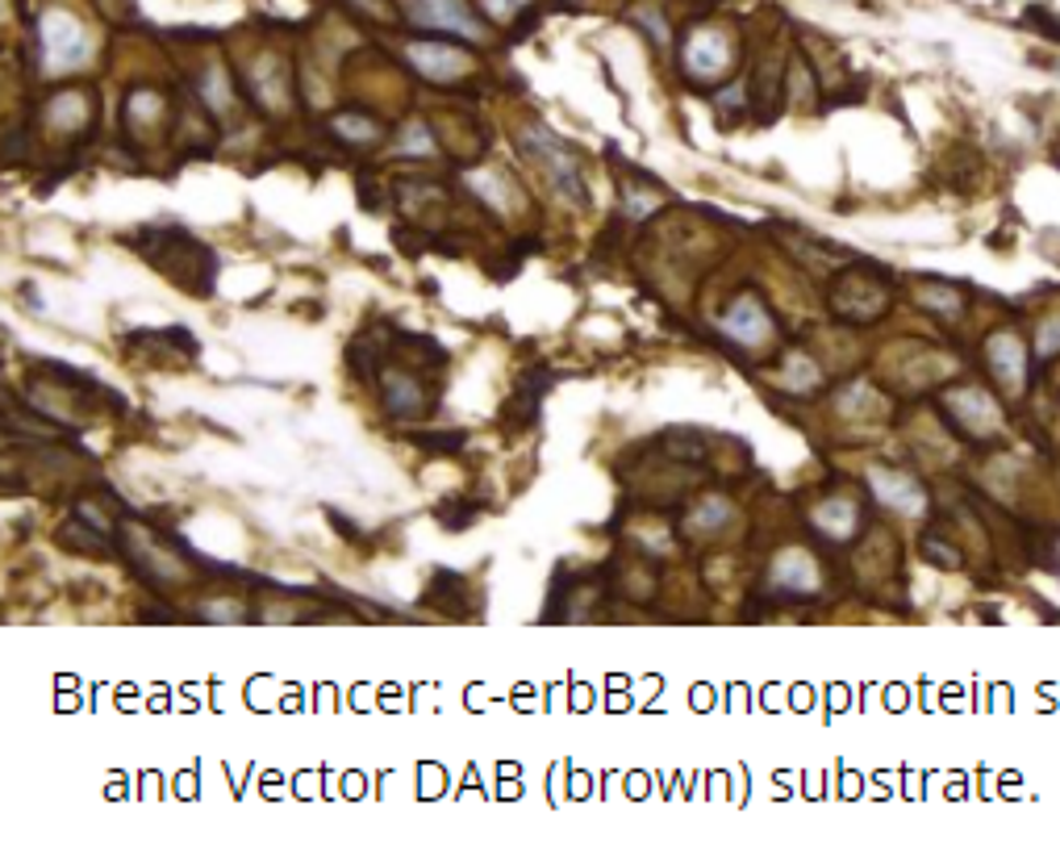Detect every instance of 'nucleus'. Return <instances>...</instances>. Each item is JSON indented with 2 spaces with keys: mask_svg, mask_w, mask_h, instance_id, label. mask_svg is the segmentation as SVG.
<instances>
[{
  "mask_svg": "<svg viewBox=\"0 0 1060 852\" xmlns=\"http://www.w3.org/2000/svg\"><path fill=\"white\" fill-rule=\"evenodd\" d=\"M138 247L155 260L159 272H168V276H172V280H180L184 289L209 292V285H205V280H197V264L214 268V255L200 247L197 239H188L184 230H159L155 247H151V243H138Z\"/></svg>",
  "mask_w": 1060,
  "mask_h": 852,
  "instance_id": "f257e3e1",
  "label": "nucleus"
},
{
  "mask_svg": "<svg viewBox=\"0 0 1060 852\" xmlns=\"http://www.w3.org/2000/svg\"><path fill=\"white\" fill-rule=\"evenodd\" d=\"M522 147H527V156L534 159V163H543V172H548V180L555 184V193H564L568 202L585 205L589 202V188H585V180H580V168H576V159L560 147V138H552L548 130H527L522 135Z\"/></svg>",
  "mask_w": 1060,
  "mask_h": 852,
  "instance_id": "f03ea898",
  "label": "nucleus"
},
{
  "mask_svg": "<svg viewBox=\"0 0 1060 852\" xmlns=\"http://www.w3.org/2000/svg\"><path fill=\"white\" fill-rule=\"evenodd\" d=\"M38 43H43L46 71L71 68V64H80L89 55V38H84L80 22L71 13H59V9L46 13L43 22H38Z\"/></svg>",
  "mask_w": 1060,
  "mask_h": 852,
  "instance_id": "7ed1b4c3",
  "label": "nucleus"
},
{
  "mask_svg": "<svg viewBox=\"0 0 1060 852\" xmlns=\"http://www.w3.org/2000/svg\"><path fill=\"white\" fill-rule=\"evenodd\" d=\"M405 18L422 30H451V34H464L472 43L485 38V25L481 18L468 9L464 0H405Z\"/></svg>",
  "mask_w": 1060,
  "mask_h": 852,
  "instance_id": "20e7f679",
  "label": "nucleus"
},
{
  "mask_svg": "<svg viewBox=\"0 0 1060 852\" xmlns=\"http://www.w3.org/2000/svg\"><path fill=\"white\" fill-rule=\"evenodd\" d=\"M723 335L744 343V347H760V343L773 338V318L756 297H739L727 310V318H723Z\"/></svg>",
  "mask_w": 1060,
  "mask_h": 852,
  "instance_id": "39448f33",
  "label": "nucleus"
},
{
  "mask_svg": "<svg viewBox=\"0 0 1060 852\" xmlns=\"http://www.w3.org/2000/svg\"><path fill=\"white\" fill-rule=\"evenodd\" d=\"M685 68L698 76V84L718 80V76L730 68L727 38H723L718 30H698V34L689 38V46H685Z\"/></svg>",
  "mask_w": 1060,
  "mask_h": 852,
  "instance_id": "423d86ee",
  "label": "nucleus"
},
{
  "mask_svg": "<svg viewBox=\"0 0 1060 852\" xmlns=\"http://www.w3.org/2000/svg\"><path fill=\"white\" fill-rule=\"evenodd\" d=\"M410 64L422 76L439 80V84H447V80H456V76H464L472 68V59H468L464 50H456V46L447 43H410Z\"/></svg>",
  "mask_w": 1060,
  "mask_h": 852,
  "instance_id": "0eeeda50",
  "label": "nucleus"
},
{
  "mask_svg": "<svg viewBox=\"0 0 1060 852\" xmlns=\"http://www.w3.org/2000/svg\"><path fill=\"white\" fill-rule=\"evenodd\" d=\"M868 485H873V497H877L882 506H889V510H902V515H923V506H928L923 490H919L910 476H902V472L873 469V472H868Z\"/></svg>",
  "mask_w": 1060,
  "mask_h": 852,
  "instance_id": "6e6552de",
  "label": "nucleus"
},
{
  "mask_svg": "<svg viewBox=\"0 0 1060 852\" xmlns=\"http://www.w3.org/2000/svg\"><path fill=\"white\" fill-rule=\"evenodd\" d=\"M380 389H384V405H389L393 418H422V414H426V402H430V398H426V389H422L410 372H398V368L384 372V377H380Z\"/></svg>",
  "mask_w": 1060,
  "mask_h": 852,
  "instance_id": "1a4fd4ad",
  "label": "nucleus"
},
{
  "mask_svg": "<svg viewBox=\"0 0 1060 852\" xmlns=\"http://www.w3.org/2000/svg\"><path fill=\"white\" fill-rule=\"evenodd\" d=\"M773 585L785 594H815L818 589V568L806 552H785L773 564Z\"/></svg>",
  "mask_w": 1060,
  "mask_h": 852,
  "instance_id": "9d476101",
  "label": "nucleus"
},
{
  "mask_svg": "<svg viewBox=\"0 0 1060 852\" xmlns=\"http://www.w3.org/2000/svg\"><path fill=\"white\" fill-rule=\"evenodd\" d=\"M815 527L822 531L827 539H836V543H848V539L856 536V502H848V497H831V502H822V506H815Z\"/></svg>",
  "mask_w": 1060,
  "mask_h": 852,
  "instance_id": "9b49d317",
  "label": "nucleus"
},
{
  "mask_svg": "<svg viewBox=\"0 0 1060 852\" xmlns=\"http://www.w3.org/2000/svg\"><path fill=\"white\" fill-rule=\"evenodd\" d=\"M105 531L96 527V522H89V518H67L64 527H59V548H67V552H84V556H101V561H110L113 548L105 543Z\"/></svg>",
  "mask_w": 1060,
  "mask_h": 852,
  "instance_id": "f8f14e48",
  "label": "nucleus"
},
{
  "mask_svg": "<svg viewBox=\"0 0 1060 852\" xmlns=\"http://www.w3.org/2000/svg\"><path fill=\"white\" fill-rule=\"evenodd\" d=\"M990 364H994L998 381L1018 389L1023 384V368H1027V352H1023V343L1015 335H998L990 343Z\"/></svg>",
  "mask_w": 1060,
  "mask_h": 852,
  "instance_id": "ddd939ff",
  "label": "nucleus"
},
{
  "mask_svg": "<svg viewBox=\"0 0 1060 852\" xmlns=\"http://www.w3.org/2000/svg\"><path fill=\"white\" fill-rule=\"evenodd\" d=\"M331 126H334V135L343 138V142H355V147H376V142H380V126H376L372 117H359V113H338Z\"/></svg>",
  "mask_w": 1060,
  "mask_h": 852,
  "instance_id": "4468645a",
  "label": "nucleus"
},
{
  "mask_svg": "<svg viewBox=\"0 0 1060 852\" xmlns=\"http://www.w3.org/2000/svg\"><path fill=\"white\" fill-rule=\"evenodd\" d=\"M952 410H956V414L965 418V426H969V430H981V426H977L981 418L998 423V405L990 402L986 393H977V389H965V393H956V398H952Z\"/></svg>",
  "mask_w": 1060,
  "mask_h": 852,
  "instance_id": "2eb2a0df",
  "label": "nucleus"
},
{
  "mask_svg": "<svg viewBox=\"0 0 1060 852\" xmlns=\"http://www.w3.org/2000/svg\"><path fill=\"white\" fill-rule=\"evenodd\" d=\"M398 156H435V138L426 135V126H422V122L405 126V138L398 142Z\"/></svg>",
  "mask_w": 1060,
  "mask_h": 852,
  "instance_id": "dca6fc26",
  "label": "nucleus"
},
{
  "mask_svg": "<svg viewBox=\"0 0 1060 852\" xmlns=\"http://www.w3.org/2000/svg\"><path fill=\"white\" fill-rule=\"evenodd\" d=\"M727 518H730V506H727V502H723V497H710L706 506H702V510L693 515V522H689V527H693V531H714V527H723Z\"/></svg>",
  "mask_w": 1060,
  "mask_h": 852,
  "instance_id": "f3484780",
  "label": "nucleus"
},
{
  "mask_svg": "<svg viewBox=\"0 0 1060 852\" xmlns=\"http://www.w3.org/2000/svg\"><path fill=\"white\" fill-rule=\"evenodd\" d=\"M928 556H931V561H940L944 568H956V564H960V561H956V552H948V548H944V543H935V539H928Z\"/></svg>",
  "mask_w": 1060,
  "mask_h": 852,
  "instance_id": "a211bd4d",
  "label": "nucleus"
}]
</instances>
